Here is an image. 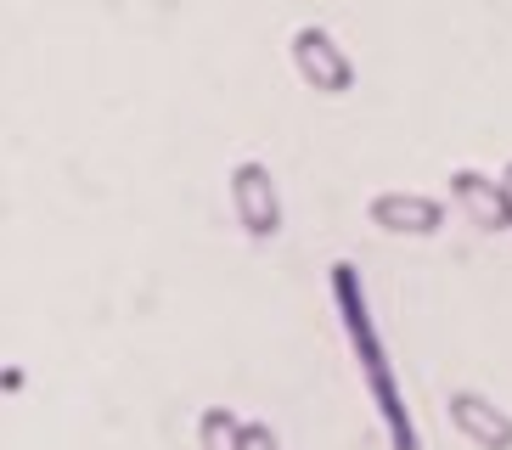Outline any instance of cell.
I'll return each instance as SVG.
<instances>
[{"mask_svg": "<svg viewBox=\"0 0 512 450\" xmlns=\"http://www.w3.org/2000/svg\"><path fill=\"white\" fill-rule=\"evenodd\" d=\"M226 192H231V214H237V225L254 242H271L276 231H282V192H276L271 169L259 164V158H242V164L231 169Z\"/></svg>", "mask_w": 512, "mask_h": 450, "instance_id": "3", "label": "cell"}, {"mask_svg": "<svg viewBox=\"0 0 512 450\" xmlns=\"http://www.w3.org/2000/svg\"><path fill=\"white\" fill-rule=\"evenodd\" d=\"M332 304H338V315H344V332H349V344H355V360H361L366 394H372L377 417H383V428H389V445L394 450H422L417 445V428H411V417H406V400H400V389H394L389 349H383L377 321H372V310H366L361 270L349 265V259H338V265H332Z\"/></svg>", "mask_w": 512, "mask_h": 450, "instance_id": "1", "label": "cell"}, {"mask_svg": "<svg viewBox=\"0 0 512 450\" xmlns=\"http://www.w3.org/2000/svg\"><path fill=\"white\" fill-rule=\"evenodd\" d=\"M242 450H282V445H276V434L265 428V422H248V434H242Z\"/></svg>", "mask_w": 512, "mask_h": 450, "instance_id": "8", "label": "cell"}, {"mask_svg": "<svg viewBox=\"0 0 512 450\" xmlns=\"http://www.w3.org/2000/svg\"><path fill=\"white\" fill-rule=\"evenodd\" d=\"M287 57H293V74L316 90V96H344V90H355V57H349L344 45L321 29V23L293 29Z\"/></svg>", "mask_w": 512, "mask_h": 450, "instance_id": "2", "label": "cell"}, {"mask_svg": "<svg viewBox=\"0 0 512 450\" xmlns=\"http://www.w3.org/2000/svg\"><path fill=\"white\" fill-rule=\"evenodd\" d=\"M242 434H248V422L231 405H209L197 417V450H242Z\"/></svg>", "mask_w": 512, "mask_h": 450, "instance_id": "7", "label": "cell"}, {"mask_svg": "<svg viewBox=\"0 0 512 450\" xmlns=\"http://www.w3.org/2000/svg\"><path fill=\"white\" fill-rule=\"evenodd\" d=\"M496 186H501V203H507V231H512V164L496 175Z\"/></svg>", "mask_w": 512, "mask_h": 450, "instance_id": "9", "label": "cell"}, {"mask_svg": "<svg viewBox=\"0 0 512 450\" xmlns=\"http://www.w3.org/2000/svg\"><path fill=\"white\" fill-rule=\"evenodd\" d=\"M366 220L389 237H439L445 231V203L428 192H377L366 203Z\"/></svg>", "mask_w": 512, "mask_h": 450, "instance_id": "4", "label": "cell"}, {"mask_svg": "<svg viewBox=\"0 0 512 450\" xmlns=\"http://www.w3.org/2000/svg\"><path fill=\"white\" fill-rule=\"evenodd\" d=\"M445 411H451V428L473 450H512V417L501 411V405L484 400L479 389H451Z\"/></svg>", "mask_w": 512, "mask_h": 450, "instance_id": "5", "label": "cell"}, {"mask_svg": "<svg viewBox=\"0 0 512 450\" xmlns=\"http://www.w3.org/2000/svg\"><path fill=\"white\" fill-rule=\"evenodd\" d=\"M451 203L467 214V225L479 231H507V203H501V186L479 169H451Z\"/></svg>", "mask_w": 512, "mask_h": 450, "instance_id": "6", "label": "cell"}]
</instances>
